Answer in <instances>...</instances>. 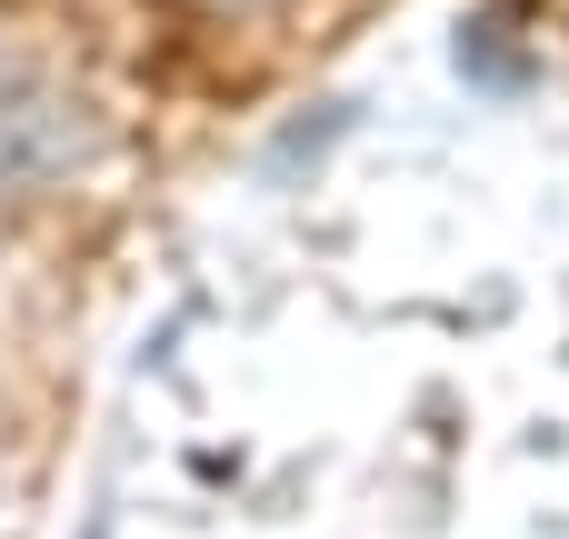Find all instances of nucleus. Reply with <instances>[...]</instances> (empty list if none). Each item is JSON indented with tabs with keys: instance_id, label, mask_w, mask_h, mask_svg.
Segmentation results:
<instances>
[{
	"instance_id": "nucleus-1",
	"label": "nucleus",
	"mask_w": 569,
	"mask_h": 539,
	"mask_svg": "<svg viewBox=\"0 0 569 539\" xmlns=\"http://www.w3.org/2000/svg\"><path fill=\"white\" fill-rule=\"evenodd\" d=\"M50 160V130H40V100H20L10 80H0V190L10 180H30Z\"/></svg>"
}]
</instances>
